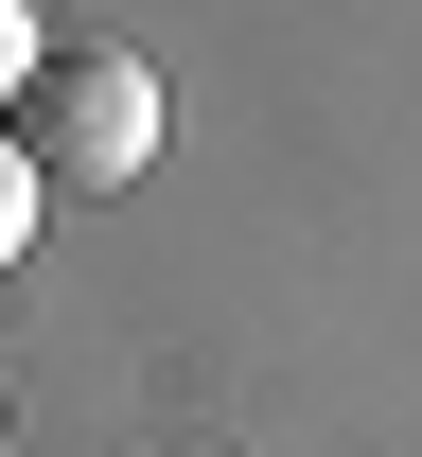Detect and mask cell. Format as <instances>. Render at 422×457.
<instances>
[{"instance_id":"cell-1","label":"cell","mask_w":422,"mask_h":457,"mask_svg":"<svg viewBox=\"0 0 422 457\" xmlns=\"http://www.w3.org/2000/svg\"><path fill=\"white\" fill-rule=\"evenodd\" d=\"M18 159L54 176V194H123V176L159 159V71L106 54V36H88V54H54L36 88H18Z\"/></svg>"},{"instance_id":"cell-2","label":"cell","mask_w":422,"mask_h":457,"mask_svg":"<svg viewBox=\"0 0 422 457\" xmlns=\"http://www.w3.org/2000/svg\"><path fill=\"white\" fill-rule=\"evenodd\" d=\"M54 71V36H36V0H0V123H18V88Z\"/></svg>"},{"instance_id":"cell-3","label":"cell","mask_w":422,"mask_h":457,"mask_svg":"<svg viewBox=\"0 0 422 457\" xmlns=\"http://www.w3.org/2000/svg\"><path fill=\"white\" fill-rule=\"evenodd\" d=\"M36 194H54V176L18 159V123H0V264H18V246H36Z\"/></svg>"}]
</instances>
